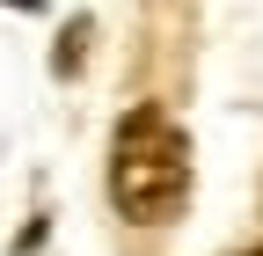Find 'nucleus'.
<instances>
[{"mask_svg":"<svg viewBox=\"0 0 263 256\" xmlns=\"http://www.w3.org/2000/svg\"><path fill=\"white\" fill-rule=\"evenodd\" d=\"M8 8H29V15H37V8H44V0H8Z\"/></svg>","mask_w":263,"mask_h":256,"instance_id":"3","label":"nucleus"},{"mask_svg":"<svg viewBox=\"0 0 263 256\" xmlns=\"http://www.w3.org/2000/svg\"><path fill=\"white\" fill-rule=\"evenodd\" d=\"M241 256H263V242H256V249H241Z\"/></svg>","mask_w":263,"mask_h":256,"instance_id":"4","label":"nucleus"},{"mask_svg":"<svg viewBox=\"0 0 263 256\" xmlns=\"http://www.w3.org/2000/svg\"><path fill=\"white\" fill-rule=\"evenodd\" d=\"M81 44H88V15L59 37V51H51V74H81Z\"/></svg>","mask_w":263,"mask_h":256,"instance_id":"2","label":"nucleus"},{"mask_svg":"<svg viewBox=\"0 0 263 256\" xmlns=\"http://www.w3.org/2000/svg\"><path fill=\"white\" fill-rule=\"evenodd\" d=\"M110 205L132 227H168L190 205V132L161 103H132L110 139Z\"/></svg>","mask_w":263,"mask_h":256,"instance_id":"1","label":"nucleus"}]
</instances>
